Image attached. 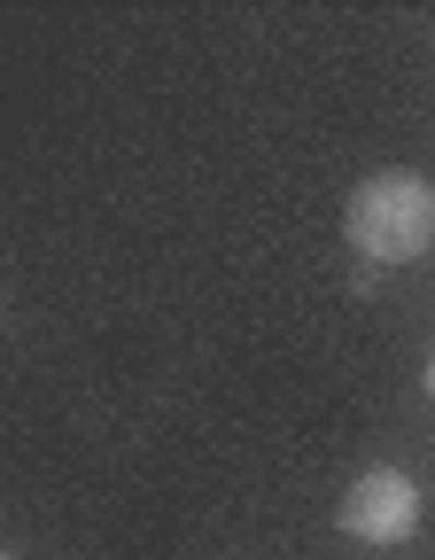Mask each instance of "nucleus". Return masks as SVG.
I'll return each instance as SVG.
<instances>
[{
    "label": "nucleus",
    "mask_w": 435,
    "mask_h": 560,
    "mask_svg": "<svg viewBox=\"0 0 435 560\" xmlns=\"http://www.w3.org/2000/svg\"><path fill=\"white\" fill-rule=\"evenodd\" d=\"M342 234L366 265H412L435 249V187L420 172H374L342 202Z\"/></svg>",
    "instance_id": "obj_1"
},
{
    "label": "nucleus",
    "mask_w": 435,
    "mask_h": 560,
    "mask_svg": "<svg viewBox=\"0 0 435 560\" xmlns=\"http://www.w3.org/2000/svg\"><path fill=\"white\" fill-rule=\"evenodd\" d=\"M420 529V482L404 467H366L342 499V537L357 545H404Z\"/></svg>",
    "instance_id": "obj_2"
},
{
    "label": "nucleus",
    "mask_w": 435,
    "mask_h": 560,
    "mask_svg": "<svg viewBox=\"0 0 435 560\" xmlns=\"http://www.w3.org/2000/svg\"><path fill=\"white\" fill-rule=\"evenodd\" d=\"M427 397H435V359H427Z\"/></svg>",
    "instance_id": "obj_3"
}]
</instances>
